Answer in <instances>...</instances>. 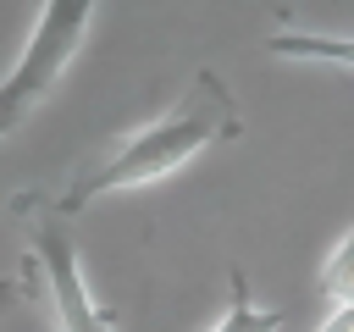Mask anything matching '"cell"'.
<instances>
[{
    "instance_id": "6da1fadb",
    "label": "cell",
    "mask_w": 354,
    "mask_h": 332,
    "mask_svg": "<svg viewBox=\"0 0 354 332\" xmlns=\"http://www.w3.org/2000/svg\"><path fill=\"white\" fill-rule=\"evenodd\" d=\"M243 133V111L232 100V89L221 83V72L199 66L194 83L177 94L171 111H160L155 122H144L138 133H127L122 144H111L100 160H88L55 199L44 194H17L11 210L17 216H55V221H72L77 210H88L94 199L105 194H127V188H144V183H160L171 172H183L194 155H205L210 144H227Z\"/></svg>"
},
{
    "instance_id": "7a4b0ae2",
    "label": "cell",
    "mask_w": 354,
    "mask_h": 332,
    "mask_svg": "<svg viewBox=\"0 0 354 332\" xmlns=\"http://www.w3.org/2000/svg\"><path fill=\"white\" fill-rule=\"evenodd\" d=\"M94 6L100 0H44L39 22L28 33V50L0 77V138H11L50 100V89L61 83V72L77 61V50L88 39V22H94Z\"/></svg>"
},
{
    "instance_id": "3957f363",
    "label": "cell",
    "mask_w": 354,
    "mask_h": 332,
    "mask_svg": "<svg viewBox=\"0 0 354 332\" xmlns=\"http://www.w3.org/2000/svg\"><path fill=\"white\" fill-rule=\"evenodd\" d=\"M22 266L33 277H44L50 310H55V326L61 332H111V315L94 304V293L83 282V266H77V249H72L66 221L33 216V249L22 255Z\"/></svg>"
},
{
    "instance_id": "277c9868",
    "label": "cell",
    "mask_w": 354,
    "mask_h": 332,
    "mask_svg": "<svg viewBox=\"0 0 354 332\" xmlns=\"http://www.w3.org/2000/svg\"><path fill=\"white\" fill-rule=\"evenodd\" d=\"M271 55L282 61H321V66H348L354 72V39L348 33H304V28H282L266 39Z\"/></svg>"
},
{
    "instance_id": "5b68a950",
    "label": "cell",
    "mask_w": 354,
    "mask_h": 332,
    "mask_svg": "<svg viewBox=\"0 0 354 332\" xmlns=\"http://www.w3.org/2000/svg\"><path fill=\"white\" fill-rule=\"evenodd\" d=\"M288 326V310H266L249 299V277L232 266V293H227V310L210 332H282Z\"/></svg>"
},
{
    "instance_id": "8992f818",
    "label": "cell",
    "mask_w": 354,
    "mask_h": 332,
    "mask_svg": "<svg viewBox=\"0 0 354 332\" xmlns=\"http://www.w3.org/2000/svg\"><path fill=\"white\" fill-rule=\"evenodd\" d=\"M321 304L337 310V304H354V227L332 243V255L321 260Z\"/></svg>"
},
{
    "instance_id": "52a82bcc",
    "label": "cell",
    "mask_w": 354,
    "mask_h": 332,
    "mask_svg": "<svg viewBox=\"0 0 354 332\" xmlns=\"http://www.w3.org/2000/svg\"><path fill=\"white\" fill-rule=\"evenodd\" d=\"M315 332H354V304H337V310H326Z\"/></svg>"
},
{
    "instance_id": "ba28073f",
    "label": "cell",
    "mask_w": 354,
    "mask_h": 332,
    "mask_svg": "<svg viewBox=\"0 0 354 332\" xmlns=\"http://www.w3.org/2000/svg\"><path fill=\"white\" fill-rule=\"evenodd\" d=\"M17 293H22V282H17V277H0V315L17 304Z\"/></svg>"
}]
</instances>
